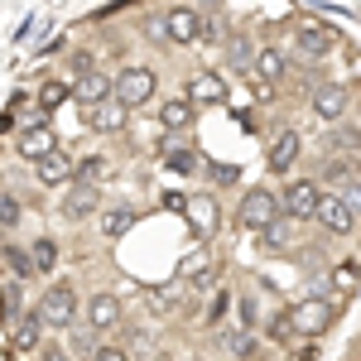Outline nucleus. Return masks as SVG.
<instances>
[{"mask_svg":"<svg viewBox=\"0 0 361 361\" xmlns=\"http://www.w3.org/2000/svg\"><path fill=\"white\" fill-rule=\"evenodd\" d=\"M193 102L188 97H169V102H159V126H164L169 135H178V130H188L193 126Z\"/></svg>","mask_w":361,"mask_h":361,"instance_id":"22","label":"nucleus"},{"mask_svg":"<svg viewBox=\"0 0 361 361\" xmlns=\"http://www.w3.org/2000/svg\"><path fill=\"white\" fill-rule=\"evenodd\" d=\"M82 121L92 126V130H102V135H111V130H126V121H130V111L121 106V102H102V106H82Z\"/></svg>","mask_w":361,"mask_h":361,"instance_id":"20","label":"nucleus"},{"mask_svg":"<svg viewBox=\"0 0 361 361\" xmlns=\"http://www.w3.org/2000/svg\"><path fill=\"white\" fill-rule=\"evenodd\" d=\"M106 154H97V149H92V154H82V159H78V164H73V183H92V188H97V183H102V178H106Z\"/></svg>","mask_w":361,"mask_h":361,"instance_id":"25","label":"nucleus"},{"mask_svg":"<svg viewBox=\"0 0 361 361\" xmlns=\"http://www.w3.org/2000/svg\"><path fill=\"white\" fill-rule=\"evenodd\" d=\"M82 318H87V328H92L97 337H102V333H116V328H121V299L102 289V294H92V299L82 304Z\"/></svg>","mask_w":361,"mask_h":361,"instance_id":"14","label":"nucleus"},{"mask_svg":"<svg viewBox=\"0 0 361 361\" xmlns=\"http://www.w3.org/2000/svg\"><path fill=\"white\" fill-rule=\"evenodd\" d=\"M308 106H313V116H318V121L342 126V121H347V111H352V92H347V87H337V82H323L318 92H313V102H308Z\"/></svg>","mask_w":361,"mask_h":361,"instance_id":"10","label":"nucleus"},{"mask_svg":"<svg viewBox=\"0 0 361 361\" xmlns=\"http://www.w3.org/2000/svg\"><path fill=\"white\" fill-rule=\"evenodd\" d=\"M58 212H63V222H87V217H97V212H102V188H92V183H68Z\"/></svg>","mask_w":361,"mask_h":361,"instance_id":"8","label":"nucleus"},{"mask_svg":"<svg viewBox=\"0 0 361 361\" xmlns=\"http://www.w3.org/2000/svg\"><path fill=\"white\" fill-rule=\"evenodd\" d=\"M284 212H279V193H270V188H246L241 193V207H236V226L241 231H250V236H260L270 222H279Z\"/></svg>","mask_w":361,"mask_h":361,"instance_id":"3","label":"nucleus"},{"mask_svg":"<svg viewBox=\"0 0 361 361\" xmlns=\"http://www.w3.org/2000/svg\"><path fill=\"white\" fill-rule=\"evenodd\" d=\"M92 361H130V352H126V347H97Z\"/></svg>","mask_w":361,"mask_h":361,"instance_id":"34","label":"nucleus"},{"mask_svg":"<svg viewBox=\"0 0 361 361\" xmlns=\"http://www.w3.org/2000/svg\"><path fill=\"white\" fill-rule=\"evenodd\" d=\"M294 44H299V54H308V58H328L337 49V29H328L323 20H299V25H294Z\"/></svg>","mask_w":361,"mask_h":361,"instance_id":"13","label":"nucleus"},{"mask_svg":"<svg viewBox=\"0 0 361 361\" xmlns=\"http://www.w3.org/2000/svg\"><path fill=\"white\" fill-rule=\"evenodd\" d=\"M78 313H82V294L68 284V279H54L49 289H44V299H39V318H44V328H73L78 323Z\"/></svg>","mask_w":361,"mask_h":361,"instance_id":"2","label":"nucleus"},{"mask_svg":"<svg viewBox=\"0 0 361 361\" xmlns=\"http://www.w3.org/2000/svg\"><path fill=\"white\" fill-rule=\"evenodd\" d=\"M5 260H10L15 279H29V275H34V260H29V250H20V246H5Z\"/></svg>","mask_w":361,"mask_h":361,"instance_id":"31","label":"nucleus"},{"mask_svg":"<svg viewBox=\"0 0 361 361\" xmlns=\"http://www.w3.org/2000/svg\"><path fill=\"white\" fill-rule=\"evenodd\" d=\"M154 92H159V73H154L149 63H126V68L116 73V102H121L126 111L149 106V102H154Z\"/></svg>","mask_w":361,"mask_h":361,"instance_id":"1","label":"nucleus"},{"mask_svg":"<svg viewBox=\"0 0 361 361\" xmlns=\"http://www.w3.org/2000/svg\"><path fill=\"white\" fill-rule=\"evenodd\" d=\"M352 178H357V164H352L347 154H342V159H337V154H328V159H323V173H318V183H337V188H347Z\"/></svg>","mask_w":361,"mask_h":361,"instance_id":"27","label":"nucleus"},{"mask_svg":"<svg viewBox=\"0 0 361 361\" xmlns=\"http://www.w3.org/2000/svg\"><path fill=\"white\" fill-rule=\"evenodd\" d=\"M164 164L173 169V173H183V178H188V173H197L202 159H197L193 145H178V140H173V145H164Z\"/></svg>","mask_w":361,"mask_h":361,"instance_id":"26","label":"nucleus"},{"mask_svg":"<svg viewBox=\"0 0 361 361\" xmlns=\"http://www.w3.org/2000/svg\"><path fill=\"white\" fill-rule=\"evenodd\" d=\"M299 154H304V135L299 130H279L270 140V149H265V169L270 173H289V169L299 164Z\"/></svg>","mask_w":361,"mask_h":361,"instance_id":"15","label":"nucleus"},{"mask_svg":"<svg viewBox=\"0 0 361 361\" xmlns=\"http://www.w3.org/2000/svg\"><path fill=\"white\" fill-rule=\"evenodd\" d=\"M20 217H25L20 197H15V193H0V226H20Z\"/></svg>","mask_w":361,"mask_h":361,"instance_id":"32","label":"nucleus"},{"mask_svg":"<svg viewBox=\"0 0 361 361\" xmlns=\"http://www.w3.org/2000/svg\"><path fill=\"white\" fill-rule=\"evenodd\" d=\"M178 279L193 284V289L212 284V250H207V241H193V246L183 250V260H178Z\"/></svg>","mask_w":361,"mask_h":361,"instance_id":"16","label":"nucleus"},{"mask_svg":"<svg viewBox=\"0 0 361 361\" xmlns=\"http://www.w3.org/2000/svg\"><path fill=\"white\" fill-rule=\"evenodd\" d=\"M29 260H34V275H54L58 270V241L54 236H34L29 241Z\"/></svg>","mask_w":361,"mask_h":361,"instance_id":"24","label":"nucleus"},{"mask_svg":"<svg viewBox=\"0 0 361 361\" xmlns=\"http://www.w3.org/2000/svg\"><path fill=\"white\" fill-rule=\"evenodd\" d=\"M73 164H78V159H73L68 149H54L49 159L34 164V178H39L44 188H68V183H73Z\"/></svg>","mask_w":361,"mask_h":361,"instance_id":"19","label":"nucleus"},{"mask_svg":"<svg viewBox=\"0 0 361 361\" xmlns=\"http://www.w3.org/2000/svg\"><path fill=\"white\" fill-rule=\"evenodd\" d=\"M130 226H135V212H130V207H111V212H102L97 231H102L106 241H116V236H126Z\"/></svg>","mask_w":361,"mask_h":361,"instance_id":"28","label":"nucleus"},{"mask_svg":"<svg viewBox=\"0 0 361 361\" xmlns=\"http://www.w3.org/2000/svg\"><path fill=\"white\" fill-rule=\"evenodd\" d=\"M183 217H188V226L197 231V241H207V236L217 231V197H212V193H188Z\"/></svg>","mask_w":361,"mask_h":361,"instance_id":"17","label":"nucleus"},{"mask_svg":"<svg viewBox=\"0 0 361 361\" xmlns=\"http://www.w3.org/2000/svg\"><path fill=\"white\" fill-rule=\"evenodd\" d=\"M15 145H20V154H25L29 164L49 159V154L58 149V135H54V126H49V116H44V111L29 116L25 126H20V140H15Z\"/></svg>","mask_w":361,"mask_h":361,"instance_id":"6","label":"nucleus"},{"mask_svg":"<svg viewBox=\"0 0 361 361\" xmlns=\"http://www.w3.org/2000/svg\"><path fill=\"white\" fill-rule=\"evenodd\" d=\"M226 78L222 73H212V68H197L193 78H188V87H183V97L193 102V106H222L226 102Z\"/></svg>","mask_w":361,"mask_h":361,"instance_id":"11","label":"nucleus"},{"mask_svg":"<svg viewBox=\"0 0 361 361\" xmlns=\"http://www.w3.org/2000/svg\"><path fill=\"white\" fill-rule=\"evenodd\" d=\"M231 289H222V294H212V304H207V323H226V313H231Z\"/></svg>","mask_w":361,"mask_h":361,"instance_id":"33","label":"nucleus"},{"mask_svg":"<svg viewBox=\"0 0 361 361\" xmlns=\"http://www.w3.org/2000/svg\"><path fill=\"white\" fill-rule=\"evenodd\" d=\"M44 361H68V357H63L58 347H49V352H44Z\"/></svg>","mask_w":361,"mask_h":361,"instance_id":"36","label":"nucleus"},{"mask_svg":"<svg viewBox=\"0 0 361 361\" xmlns=\"http://www.w3.org/2000/svg\"><path fill=\"white\" fill-rule=\"evenodd\" d=\"M260 246L265 250H294L299 246V222H289V217H279L260 231Z\"/></svg>","mask_w":361,"mask_h":361,"instance_id":"23","label":"nucleus"},{"mask_svg":"<svg viewBox=\"0 0 361 361\" xmlns=\"http://www.w3.org/2000/svg\"><path fill=\"white\" fill-rule=\"evenodd\" d=\"M337 294H308V299H299L294 304V323H299V337H318V333H328L333 328V318H337Z\"/></svg>","mask_w":361,"mask_h":361,"instance_id":"5","label":"nucleus"},{"mask_svg":"<svg viewBox=\"0 0 361 361\" xmlns=\"http://www.w3.org/2000/svg\"><path fill=\"white\" fill-rule=\"evenodd\" d=\"M202 25H207V20L197 15L193 5H173L164 20H159V29H164L169 44H197V39H202Z\"/></svg>","mask_w":361,"mask_h":361,"instance_id":"9","label":"nucleus"},{"mask_svg":"<svg viewBox=\"0 0 361 361\" xmlns=\"http://www.w3.org/2000/svg\"><path fill=\"white\" fill-rule=\"evenodd\" d=\"M318 202H323L318 178H294V183L279 188V212H284L289 222H313V217H318Z\"/></svg>","mask_w":361,"mask_h":361,"instance_id":"4","label":"nucleus"},{"mask_svg":"<svg viewBox=\"0 0 361 361\" xmlns=\"http://www.w3.org/2000/svg\"><path fill=\"white\" fill-rule=\"evenodd\" d=\"M222 39H226L222 20H207V25H202V44H222Z\"/></svg>","mask_w":361,"mask_h":361,"instance_id":"35","label":"nucleus"},{"mask_svg":"<svg viewBox=\"0 0 361 361\" xmlns=\"http://www.w3.org/2000/svg\"><path fill=\"white\" fill-rule=\"evenodd\" d=\"M294 337H299V323H294V308H284V313H275V318H270V342H275V347H289Z\"/></svg>","mask_w":361,"mask_h":361,"instance_id":"30","label":"nucleus"},{"mask_svg":"<svg viewBox=\"0 0 361 361\" xmlns=\"http://www.w3.org/2000/svg\"><path fill=\"white\" fill-rule=\"evenodd\" d=\"M313 222L323 226L328 236H352V231H357V207H352L347 197H337V193H323L318 217H313Z\"/></svg>","mask_w":361,"mask_h":361,"instance_id":"7","label":"nucleus"},{"mask_svg":"<svg viewBox=\"0 0 361 361\" xmlns=\"http://www.w3.org/2000/svg\"><path fill=\"white\" fill-rule=\"evenodd\" d=\"M289 73V58L279 54L275 44H265V49H255V63H250V78H260V82H279Z\"/></svg>","mask_w":361,"mask_h":361,"instance_id":"21","label":"nucleus"},{"mask_svg":"<svg viewBox=\"0 0 361 361\" xmlns=\"http://www.w3.org/2000/svg\"><path fill=\"white\" fill-rule=\"evenodd\" d=\"M111 97H116V78H106L102 68H92V73H82L73 82V102H82V106H102Z\"/></svg>","mask_w":361,"mask_h":361,"instance_id":"18","label":"nucleus"},{"mask_svg":"<svg viewBox=\"0 0 361 361\" xmlns=\"http://www.w3.org/2000/svg\"><path fill=\"white\" fill-rule=\"evenodd\" d=\"M68 97H73V87L63 82V78H49V82H39V97L34 102H39V111H58Z\"/></svg>","mask_w":361,"mask_h":361,"instance_id":"29","label":"nucleus"},{"mask_svg":"<svg viewBox=\"0 0 361 361\" xmlns=\"http://www.w3.org/2000/svg\"><path fill=\"white\" fill-rule=\"evenodd\" d=\"M44 347V318L39 313H25L15 328H10V357L15 361H34Z\"/></svg>","mask_w":361,"mask_h":361,"instance_id":"12","label":"nucleus"}]
</instances>
